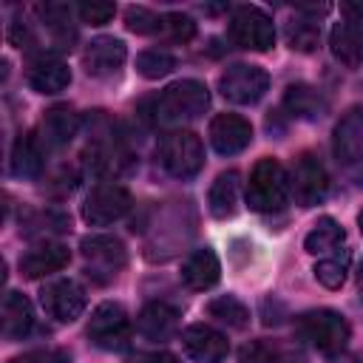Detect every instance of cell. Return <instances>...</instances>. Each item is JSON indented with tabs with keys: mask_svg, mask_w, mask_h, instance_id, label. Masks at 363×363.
I'll use <instances>...</instances> for the list:
<instances>
[{
	"mask_svg": "<svg viewBox=\"0 0 363 363\" xmlns=\"http://www.w3.org/2000/svg\"><path fill=\"white\" fill-rule=\"evenodd\" d=\"M207 105H210V91H207L204 82H199V79H179V82L167 85L153 99L150 119L162 122V125H179V122L201 116L207 111Z\"/></svg>",
	"mask_w": 363,
	"mask_h": 363,
	"instance_id": "1",
	"label": "cell"
},
{
	"mask_svg": "<svg viewBox=\"0 0 363 363\" xmlns=\"http://www.w3.org/2000/svg\"><path fill=\"white\" fill-rule=\"evenodd\" d=\"M289 199V176L284 170V164L272 156L261 159L247 182V204L258 213H272L281 210Z\"/></svg>",
	"mask_w": 363,
	"mask_h": 363,
	"instance_id": "2",
	"label": "cell"
},
{
	"mask_svg": "<svg viewBox=\"0 0 363 363\" xmlns=\"http://www.w3.org/2000/svg\"><path fill=\"white\" fill-rule=\"evenodd\" d=\"M298 335L320 354H337L349 343V323L335 309H309L298 318Z\"/></svg>",
	"mask_w": 363,
	"mask_h": 363,
	"instance_id": "3",
	"label": "cell"
},
{
	"mask_svg": "<svg viewBox=\"0 0 363 363\" xmlns=\"http://www.w3.org/2000/svg\"><path fill=\"white\" fill-rule=\"evenodd\" d=\"M162 167L176 179H193L204 167V145L193 130H170L159 142Z\"/></svg>",
	"mask_w": 363,
	"mask_h": 363,
	"instance_id": "4",
	"label": "cell"
},
{
	"mask_svg": "<svg viewBox=\"0 0 363 363\" xmlns=\"http://www.w3.org/2000/svg\"><path fill=\"white\" fill-rule=\"evenodd\" d=\"M227 34H230V40L238 48H247V51H267L275 43V26H272V20L261 9H255V6H238V9H233Z\"/></svg>",
	"mask_w": 363,
	"mask_h": 363,
	"instance_id": "5",
	"label": "cell"
},
{
	"mask_svg": "<svg viewBox=\"0 0 363 363\" xmlns=\"http://www.w3.org/2000/svg\"><path fill=\"white\" fill-rule=\"evenodd\" d=\"M267 88H269L267 71L258 65H247V62H235L218 77L221 96L235 105H255L267 94Z\"/></svg>",
	"mask_w": 363,
	"mask_h": 363,
	"instance_id": "6",
	"label": "cell"
},
{
	"mask_svg": "<svg viewBox=\"0 0 363 363\" xmlns=\"http://www.w3.org/2000/svg\"><path fill=\"white\" fill-rule=\"evenodd\" d=\"M88 337L94 346L116 352L125 349L130 340V318L119 303H99L88 320Z\"/></svg>",
	"mask_w": 363,
	"mask_h": 363,
	"instance_id": "7",
	"label": "cell"
},
{
	"mask_svg": "<svg viewBox=\"0 0 363 363\" xmlns=\"http://www.w3.org/2000/svg\"><path fill=\"white\" fill-rule=\"evenodd\" d=\"M128 210H130L128 187H122L119 182H99L82 204V218L91 227H105V224H113L116 218H122Z\"/></svg>",
	"mask_w": 363,
	"mask_h": 363,
	"instance_id": "8",
	"label": "cell"
},
{
	"mask_svg": "<svg viewBox=\"0 0 363 363\" xmlns=\"http://www.w3.org/2000/svg\"><path fill=\"white\" fill-rule=\"evenodd\" d=\"M289 190L295 196V201L301 207H315L326 199L329 190V176L323 170V164L318 162V156L303 153L295 167H292V179H289Z\"/></svg>",
	"mask_w": 363,
	"mask_h": 363,
	"instance_id": "9",
	"label": "cell"
},
{
	"mask_svg": "<svg viewBox=\"0 0 363 363\" xmlns=\"http://www.w3.org/2000/svg\"><path fill=\"white\" fill-rule=\"evenodd\" d=\"M40 303H43L48 318L71 323L85 309V292H82V286L77 281H51L48 286H43Z\"/></svg>",
	"mask_w": 363,
	"mask_h": 363,
	"instance_id": "10",
	"label": "cell"
},
{
	"mask_svg": "<svg viewBox=\"0 0 363 363\" xmlns=\"http://www.w3.org/2000/svg\"><path fill=\"white\" fill-rule=\"evenodd\" d=\"M182 346H184L187 357L196 363H221L230 349L227 337L207 323H190L182 332Z\"/></svg>",
	"mask_w": 363,
	"mask_h": 363,
	"instance_id": "11",
	"label": "cell"
},
{
	"mask_svg": "<svg viewBox=\"0 0 363 363\" xmlns=\"http://www.w3.org/2000/svg\"><path fill=\"white\" fill-rule=\"evenodd\" d=\"M252 142V125L238 113H218L210 122V145L221 156H235Z\"/></svg>",
	"mask_w": 363,
	"mask_h": 363,
	"instance_id": "12",
	"label": "cell"
},
{
	"mask_svg": "<svg viewBox=\"0 0 363 363\" xmlns=\"http://www.w3.org/2000/svg\"><path fill=\"white\" fill-rule=\"evenodd\" d=\"M128 57V48L122 40L116 37H96L85 45L82 51V65L88 71V77H111L122 68Z\"/></svg>",
	"mask_w": 363,
	"mask_h": 363,
	"instance_id": "13",
	"label": "cell"
},
{
	"mask_svg": "<svg viewBox=\"0 0 363 363\" xmlns=\"http://www.w3.org/2000/svg\"><path fill=\"white\" fill-rule=\"evenodd\" d=\"M71 261V252L65 244H57V241H45V244H37L31 247L23 258H20V272L26 278H43V275H51V272H60L62 267H68Z\"/></svg>",
	"mask_w": 363,
	"mask_h": 363,
	"instance_id": "14",
	"label": "cell"
},
{
	"mask_svg": "<svg viewBox=\"0 0 363 363\" xmlns=\"http://www.w3.org/2000/svg\"><path fill=\"white\" fill-rule=\"evenodd\" d=\"M71 82V71L60 57L51 54H40L37 60H31L28 65V85L37 94H60L65 91Z\"/></svg>",
	"mask_w": 363,
	"mask_h": 363,
	"instance_id": "15",
	"label": "cell"
},
{
	"mask_svg": "<svg viewBox=\"0 0 363 363\" xmlns=\"http://www.w3.org/2000/svg\"><path fill=\"white\" fill-rule=\"evenodd\" d=\"M360 153H363V111L352 108L335 128V156L343 167L352 170Z\"/></svg>",
	"mask_w": 363,
	"mask_h": 363,
	"instance_id": "16",
	"label": "cell"
},
{
	"mask_svg": "<svg viewBox=\"0 0 363 363\" xmlns=\"http://www.w3.org/2000/svg\"><path fill=\"white\" fill-rule=\"evenodd\" d=\"M77 128H79V116L68 105H54V108L45 111L37 139L43 142L45 150L48 147H62L77 136Z\"/></svg>",
	"mask_w": 363,
	"mask_h": 363,
	"instance_id": "17",
	"label": "cell"
},
{
	"mask_svg": "<svg viewBox=\"0 0 363 363\" xmlns=\"http://www.w3.org/2000/svg\"><path fill=\"white\" fill-rule=\"evenodd\" d=\"M218 278H221V264H218V255L210 247L196 250L182 264V281H184V286H190L196 292H204V289L216 286Z\"/></svg>",
	"mask_w": 363,
	"mask_h": 363,
	"instance_id": "18",
	"label": "cell"
},
{
	"mask_svg": "<svg viewBox=\"0 0 363 363\" xmlns=\"http://www.w3.org/2000/svg\"><path fill=\"white\" fill-rule=\"evenodd\" d=\"M136 329L147 340H167L179 332V312L162 301L147 303L136 318Z\"/></svg>",
	"mask_w": 363,
	"mask_h": 363,
	"instance_id": "19",
	"label": "cell"
},
{
	"mask_svg": "<svg viewBox=\"0 0 363 363\" xmlns=\"http://www.w3.org/2000/svg\"><path fill=\"white\" fill-rule=\"evenodd\" d=\"M82 255L85 261L96 264L102 272H116L125 267L128 261V252H125V244L113 235H88L82 238Z\"/></svg>",
	"mask_w": 363,
	"mask_h": 363,
	"instance_id": "20",
	"label": "cell"
},
{
	"mask_svg": "<svg viewBox=\"0 0 363 363\" xmlns=\"http://www.w3.org/2000/svg\"><path fill=\"white\" fill-rule=\"evenodd\" d=\"M332 54L346 68H357L363 62V28L354 23H335L329 37Z\"/></svg>",
	"mask_w": 363,
	"mask_h": 363,
	"instance_id": "21",
	"label": "cell"
},
{
	"mask_svg": "<svg viewBox=\"0 0 363 363\" xmlns=\"http://www.w3.org/2000/svg\"><path fill=\"white\" fill-rule=\"evenodd\" d=\"M34 326V312L26 295L20 292H6L3 298V335L9 340H20L31 332Z\"/></svg>",
	"mask_w": 363,
	"mask_h": 363,
	"instance_id": "22",
	"label": "cell"
},
{
	"mask_svg": "<svg viewBox=\"0 0 363 363\" xmlns=\"http://www.w3.org/2000/svg\"><path fill=\"white\" fill-rule=\"evenodd\" d=\"M43 159H45L43 142L34 133H23V136H17L14 150H11V173L23 176V179H31L43 170Z\"/></svg>",
	"mask_w": 363,
	"mask_h": 363,
	"instance_id": "23",
	"label": "cell"
},
{
	"mask_svg": "<svg viewBox=\"0 0 363 363\" xmlns=\"http://www.w3.org/2000/svg\"><path fill=\"white\" fill-rule=\"evenodd\" d=\"M207 204H210V213H213L216 218H230V216H235V210H238V173H235V170H227V173H221V176L213 182Z\"/></svg>",
	"mask_w": 363,
	"mask_h": 363,
	"instance_id": "24",
	"label": "cell"
},
{
	"mask_svg": "<svg viewBox=\"0 0 363 363\" xmlns=\"http://www.w3.org/2000/svg\"><path fill=\"white\" fill-rule=\"evenodd\" d=\"M343 238H346L343 227H340L335 218L323 216V218H318V224H315V227L306 233L303 247H306V252H312V255H320V252H335V250L343 244Z\"/></svg>",
	"mask_w": 363,
	"mask_h": 363,
	"instance_id": "25",
	"label": "cell"
},
{
	"mask_svg": "<svg viewBox=\"0 0 363 363\" xmlns=\"http://www.w3.org/2000/svg\"><path fill=\"white\" fill-rule=\"evenodd\" d=\"M207 315L216 318L218 323L230 326V329H247L250 326V309L233 298V295H221V298H213L207 303Z\"/></svg>",
	"mask_w": 363,
	"mask_h": 363,
	"instance_id": "26",
	"label": "cell"
},
{
	"mask_svg": "<svg viewBox=\"0 0 363 363\" xmlns=\"http://www.w3.org/2000/svg\"><path fill=\"white\" fill-rule=\"evenodd\" d=\"M284 108L292 113V116H301V119H315L323 108V99L315 88L309 85H289L286 88V96H284Z\"/></svg>",
	"mask_w": 363,
	"mask_h": 363,
	"instance_id": "27",
	"label": "cell"
},
{
	"mask_svg": "<svg viewBox=\"0 0 363 363\" xmlns=\"http://www.w3.org/2000/svg\"><path fill=\"white\" fill-rule=\"evenodd\" d=\"M176 68V60L173 54L162 51V48H147L136 57V71L145 77V79H159V77H167L170 71Z\"/></svg>",
	"mask_w": 363,
	"mask_h": 363,
	"instance_id": "28",
	"label": "cell"
},
{
	"mask_svg": "<svg viewBox=\"0 0 363 363\" xmlns=\"http://www.w3.org/2000/svg\"><path fill=\"white\" fill-rule=\"evenodd\" d=\"M346 267H349V252H337V255H332V258L318 261L312 272H315L318 284H323L326 289H337V286H343V281H346Z\"/></svg>",
	"mask_w": 363,
	"mask_h": 363,
	"instance_id": "29",
	"label": "cell"
},
{
	"mask_svg": "<svg viewBox=\"0 0 363 363\" xmlns=\"http://www.w3.org/2000/svg\"><path fill=\"white\" fill-rule=\"evenodd\" d=\"M320 40V26L315 20H292L286 26V43L298 51H312Z\"/></svg>",
	"mask_w": 363,
	"mask_h": 363,
	"instance_id": "30",
	"label": "cell"
},
{
	"mask_svg": "<svg viewBox=\"0 0 363 363\" xmlns=\"http://www.w3.org/2000/svg\"><path fill=\"white\" fill-rule=\"evenodd\" d=\"M125 26L136 34H156V31H162V17L145 6H130L125 11Z\"/></svg>",
	"mask_w": 363,
	"mask_h": 363,
	"instance_id": "31",
	"label": "cell"
},
{
	"mask_svg": "<svg viewBox=\"0 0 363 363\" xmlns=\"http://www.w3.org/2000/svg\"><path fill=\"white\" fill-rule=\"evenodd\" d=\"M82 23H91V26H105L113 14H116V6L113 3H102V0H85L77 6Z\"/></svg>",
	"mask_w": 363,
	"mask_h": 363,
	"instance_id": "32",
	"label": "cell"
},
{
	"mask_svg": "<svg viewBox=\"0 0 363 363\" xmlns=\"http://www.w3.org/2000/svg\"><path fill=\"white\" fill-rule=\"evenodd\" d=\"M162 28H164L173 40H182V43L193 40V34H196V23H193L187 14H179V11L164 14V17H162Z\"/></svg>",
	"mask_w": 363,
	"mask_h": 363,
	"instance_id": "33",
	"label": "cell"
},
{
	"mask_svg": "<svg viewBox=\"0 0 363 363\" xmlns=\"http://www.w3.org/2000/svg\"><path fill=\"white\" fill-rule=\"evenodd\" d=\"M71 354L65 349H54V346H45V349H31V352H23L17 357H11L9 363H68Z\"/></svg>",
	"mask_w": 363,
	"mask_h": 363,
	"instance_id": "34",
	"label": "cell"
},
{
	"mask_svg": "<svg viewBox=\"0 0 363 363\" xmlns=\"http://www.w3.org/2000/svg\"><path fill=\"white\" fill-rule=\"evenodd\" d=\"M238 357H241V363H275L278 360V352L267 340H252V343H247L238 352Z\"/></svg>",
	"mask_w": 363,
	"mask_h": 363,
	"instance_id": "35",
	"label": "cell"
},
{
	"mask_svg": "<svg viewBox=\"0 0 363 363\" xmlns=\"http://www.w3.org/2000/svg\"><path fill=\"white\" fill-rule=\"evenodd\" d=\"M340 11L346 14V23H354L363 28V0H346L340 6Z\"/></svg>",
	"mask_w": 363,
	"mask_h": 363,
	"instance_id": "36",
	"label": "cell"
},
{
	"mask_svg": "<svg viewBox=\"0 0 363 363\" xmlns=\"http://www.w3.org/2000/svg\"><path fill=\"white\" fill-rule=\"evenodd\" d=\"M128 363H182V360L176 354H170V352H147V354L130 357Z\"/></svg>",
	"mask_w": 363,
	"mask_h": 363,
	"instance_id": "37",
	"label": "cell"
},
{
	"mask_svg": "<svg viewBox=\"0 0 363 363\" xmlns=\"http://www.w3.org/2000/svg\"><path fill=\"white\" fill-rule=\"evenodd\" d=\"M349 173H352V176L357 179V184H363V153L357 156V162L352 164V170H349Z\"/></svg>",
	"mask_w": 363,
	"mask_h": 363,
	"instance_id": "38",
	"label": "cell"
},
{
	"mask_svg": "<svg viewBox=\"0 0 363 363\" xmlns=\"http://www.w3.org/2000/svg\"><path fill=\"white\" fill-rule=\"evenodd\" d=\"M275 363H303L301 357H295V354H278V360Z\"/></svg>",
	"mask_w": 363,
	"mask_h": 363,
	"instance_id": "39",
	"label": "cell"
},
{
	"mask_svg": "<svg viewBox=\"0 0 363 363\" xmlns=\"http://www.w3.org/2000/svg\"><path fill=\"white\" fill-rule=\"evenodd\" d=\"M357 289H360V301H363V264H360V272H357Z\"/></svg>",
	"mask_w": 363,
	"mask_h": 363,
	"instance_id": "40",
	"label": "cell"
},
{
	"mask_svg": "<svg viewBox=\"0 0 363 363\" xmlns=\"http://www.w3.org/2000/svg\"><path fill=\"white\" fill-rule=\"evenodd\" d=\"M357 227H360V233H363V210H360V216H357Z\"/></svg>",
	"mask_w": 363,
	"mask_h": 363,
	"instance_id": "41",
	"label": "cell"
}]
</instances>
